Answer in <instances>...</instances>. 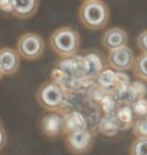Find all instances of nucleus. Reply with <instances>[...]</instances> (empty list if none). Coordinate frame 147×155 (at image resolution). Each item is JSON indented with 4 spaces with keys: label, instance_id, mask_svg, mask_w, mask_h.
<instances>
[{
    "label": "nucleus",
    "instance_id": "1",
    "mask_svg": "<svg viewBox=\"0 0 147 155\" xmlns=\"http://www.w3.org/2000/svg\"><path fill=\"white\" fill-rule=\"evenodd\" d=\"M78 15L85 28L96 31L107 26L110 19V9L103 0H87L81 4Z\"/></svg>",
    "mask_w": 147,
    "mask_h": 155
},
{
    "label": "nucleus",
    "instance_id": "2",
    "mask_svg": "<svg viewBox=\"0 0 147 155\" xmlns=\"http://www.w3.org/2000/svg\"><path fill=\"white\" fill-rule=\"evenodd\" d=\"M52 51L62 58L73 57L79 51L81 36L78 30L71 26H61L48 38Z\"/></svg>",
    "mask_w": 147,
    "mask_h": 155
},
{
    "label": "nucleus",
    "instance_id": "3",
    "mask_svg": "<svg viewBox=\"0 0 147 155\" xmlns=\"http://www.w3.org/2000/svg\"><path fill=\"white\" fill-rule=\"evenodd\" d=\"M35 98L43 109L48 112H58L65 102V92L58 83L46 81L38 87Z\"/></svg>",
    "mask_w": 147,
    "mask_h": 155
},
{
    "label": "nucleus",
    "instance_id": "4",
    "mask_svg": "<svg viewBox=\"0 0 147 155\" xmlns=\"http://www.w3.org/2000/svg\"><path fill=\"white\" fill-rule=\"evenodd\" d=\"M45 40L35 32H26L19 36L16 51L20 58L26 61H36L45 51Z\"/></svg>",
    "mask_w": 147,
    "mask_h": 155
},
{
    "label": "nucleus",
    "instance_id": "5",
    "mask_svg": "<svg viewBox=\"0 0 147 155\" xmlns=\"http://www.w3.org/2000/svg\"><path fill=\"white\" fill-rule=\"evenodd\" d=\"M65 148L74 155H85L89 153L94 145L92 132L87 128L65 134Z\"/></svg>",
    "mask_w": 147,
    "mask_h": 155
},
{
    "label": "nucleus",
    "instance_id": "6",
    "mask_svg": "<svg viewBox=\"0 0 147 155\" xmlns=\"http://www.w3.org/2000/svg\"><path fill=\"white\" fill-rule=\"evenodd\" d=\"M135 54L129 46L125 45L113 51H110L107 57V64L110 69L116 72H125L132 70Z\"/></svg>",
    "mask_w": 147,
    "mask_h": 155
},
{
    "label": "nucleus",
    "instance_id": "7",
    "mask_svg": "<svg viewBox=\"0 0 147 155\" xmlns=\"http://www.w3.org/2000/svg\"><path fill=\"white\" fill-rule=\"evenodd\" d=\"M39 127L45 137H58L64 134V116L58 112H49L42 117Z\"/></svg>",
    "mask_w": 147,
    "mask_h": 155
},
{
    "label": "nucleus",
    "instance_id": "8",
    "mask_svg": "<svg viewBox=\"0 0 147 155\" xmlns=\"http://www.w3.org/2000/svg\"><path fill=\"white\" fill-rule=\"evenodd\" d=\"M128 33L121 27H111L106 29L102 36V45L108 51L127 45Z\"/></svg>",
    "mask_w": 147,
    "mask_h": 155
},
{
    "label": "nucleus",
    "instance_id": "9",
    "mask_svg": "<svg viewBox=\"0 0 147 155\" xmlns=\"http://www.w3.org/2000/svg\"><path fill=\"white\" fill-rule=\"evenodd\" d=\"M20 66V55L16 49L8 48H0V68L5 76H12L17 72Z\"/></svg>",
    "mask_w": 147,
    "mask_h": 155
},
{
    "label": "nucleus",
    "instance_id": "10",
    "mask_svg": "<svg viewBox=\"0 0 147 155\" xmlns=\"http://www.w3.org/2000/svg\"><path fill=\"white\" fill-rule=\"evenodd\" d=\"M39 0H13L11 14L17 19H28L36 14Z\"/></svg>",
    "mask_w": 147,
    "mask_h": 155
},
{
    "label": "nucleus",
    "instance_id": "11",
    "mask_svg": "<svg viewBox=\"0 0 147 155\" xmlns=\"http://www.w3.org/2000/svg\"><path fill=\"white\" fill-rule=\"evenodd\" d=\"M87 129V121L82 114L78 111H73L64 116V134Z\"/></svg>",
    "mask_w": 147,
    "mask_h": 155
},
{
    "label": "nucleus",
    "instance_id": "12",
    "mask_svg": "<svg viewBox=\"0 0 147 155\" xmlns=\"http://www.w3.org/2000/svg\"><path fill=\"white\" fill-rule=\"evenodd\" d=\"M114 118L116 119L119 128L122 130L129 129L132 127L134 123V113L132 111V108L130 106H122L119 109H116V111L113 114Z\"/></svg>",
    "mask_w": 147,
    "mask_h": 155
},
{
    "label": "nucleus",
    "instance_id": "13",
    "mask_svg": "<svg viewBox=\"0 0 147 155\" xmlns=\"http://www.w3.org/2000/svg\"><path fill=\"white\" fill-rule=\"evenodd\" d=\"M119 130H120V128H119V125L116 119L114 118L113 114L112 115H107L106 114V116L103 118L99 124L100 133L105 136H109V137L115 136Z\"/></svg>",
    "mask_w": 147,
    "mask_h": 155
},
{
    "label": "nucleus",
    "instance_id": "14",
    "mask_svg": "<svg viewBox=\"0 0 147 155\" xmlns=\"http://www.w3.org/2000/svg\"><path fill=\"white\" fill-rule=\"evenodd\" d=\"M132 71L136 78L147 83V54L141 52L136 57Z\"/></svg>",
    "mask_w": 147,
    "mask_h": 155
},
{
    "label": "nucleus",
    "instance_id": "15",
    "mask_svg": "<svg viewBox=\"0 0 147 155\" xmlns=\"http://www.w3.org/2000/svg\"><path fill=\"white\" fill-rule=\"evenodd\" d=\"M98 84L102 88L108 89L111 87L116 86L117 75L113 72V70H106L104 72L100 73L98 76Z\"/></svg>",
    "mask_w": 147,
    "mask_h": 155
},
{
    "label": "nucleus",
    "instance_id": "16",
    "mask_svg": "<svg viewBox=\"0 0 147 155\" xmlns=\"http://www.w3.org/2000/svg\"><path fill=\"white\" fill-rule=\"evenodd\" d=\"M132 134L135 138H147V115L134 121L132 125Z\"/></svg>",
    "mask_w": 147,
    "mask_h": 155
},
{
    "label": "nucleus",
    "instance_id": "17",
    "mask_svg": "<svg viewBox=\"0 0 147 155\" xmlns=\"http://www.w3.org/2000/svg\"><path fill=\"white\" fill-rule=\"evenodd\" d=\"M130 155H147V138H135L130 146Z\"/></svg>",
    "mask_w": 147,
    "mask_h": 155
},
{
    "label": "nucleus",
    "instance_id": "18",
    "mask_svg": "<svg viewBox=\"0 0 147 155\" xmlns=\"http://www.w3.org/2000/svg\"><path fill=\"white\" fill-rule=\"evenodd\" d=\"M132 111L134 113V116L137 118L144 117L147 115V99L145 98H139L136 101L133 102L132 104Z\"/></svg>",
    "mask_w": 147,
    "mask_h": 155
},
{
    "label": "nucleus",
    "instance_id": "19",
    "mask_svg": "<svg viewBox=\"0 0 147 155\" xmlns=\"http://www.w3.org/2000/svg\"><path fill=\"white\" fill-rule=\"evenodd\" d=\"M101 106L103 111L107 115H112L116 111V102L115 99L111 96H105L101 101Z\"/></svg>",
    "mask_w": 147,
    "mask_h": 155
},
{
    "label": "nucleus",
    "instance_id": "20",
    "mask_svg": "<svg viewBox=\"0 0 147 155\" xmlns=\"http://www.w3.org/2000/svg\"><path fill=\"white\" fill-rule=\"evenodd\" d=\"M136 42L140 51L143 52V54H147V29L143 30L138 35V38L136 39Z\"/></svg>",
    "mask_w": 147,
    "mask_h": 155
},
{
    "label": "nucleus",
    "instance_id": "21",
    "mask_svg": "<svg viewBox=\"0 0 147 155\" xmlns=\"http://www.w3.org/2000/svg\"><path fill=\"white\" fill-rule=\"evenodd\" d=\"M12 1L13 0H0V10L6 13H10L12 10Z\"/></svg>",
    "mask_w": 147,
    "mask_h": 155
},
{
    "label": "nucleus",
    "instance_id": "22",
    "mask_svg": "<svg viewBox=\"0 0 147 155\" xmlns=\"http://www.w3.org/2000/svg\"><path fill=\"white\" fill-rule=\"evenodd\" d=\"M6 143V133L3 129V127L0 123V150L4 147V145Z\"/></svg>",
    "mask_w": 147,
    "mask_h": 155
},
{
    "label": "nucleus",
    "instance_id": "23",
    "mask_svg": "<svg viewBox=\"0 0 147 155\" xmlns=\"http://www.w3.org/2000/svg\"><path fill=\"white\" fill-rule=\"evenodd\" d=\"M3 76H4V75H3V73H2V71H1V68H0V80L2 79Z\"/></svg>",
    "mask_w": 147,
    "mask_h": 155
},
{
    "label": "nucleus",
    "instance_id": "24",
    "mask_svg": "<svg viewBox=\"0 0 147 155\" xmlns=\"http://www.w3.org/2000/svg\"><path fill=\"white\" fill-rule=\"evenodd\" d=\"M82 1H87V0H82Z\"/></svg>",
    "mask_w": 147,
    "mask_h": 155
}]
</instances>
